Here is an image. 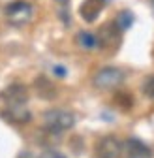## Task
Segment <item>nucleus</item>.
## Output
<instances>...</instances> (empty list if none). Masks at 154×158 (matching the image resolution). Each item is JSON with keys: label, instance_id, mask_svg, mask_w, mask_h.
Wrapping results in <instances>:
<instances>
[{"label": "nucleus", "instance_id": "1", "mask_svg": "<svg viewBox=\"0 0 154 158\" xmlns=\"http://www.w3.org/2000/svg\"><path fill=\"white\" fill-rule=\"evenodd\" d=\"M43 124L45 130L53 132V134H62L70 128H73L75 124V117L73 113L66 111V109H49L43 113Z\"/></svg>", "mask_w": 154, "mask_h": 158}, {"label": "nucleus", "instance_id": "2", "mask_svg": "<svg viewBox=\"0 0 154 158\" xmlns=\"http://www.w3.org/2000/svg\"><path fill=\"white\" fill-rule=\"evenodd\" d=\"M126 73L120 68H115V66H105L102 68L98 73L94 75L92 79V85L98 89V90H113L124 83Z\"/></svg>", "mask_w": 154, "mask_h": 158}, {"label": "nucleus", "instance_id": "3", "mask_svg": "<svg viewBox=\"0 0 154 158\" xmlns=\"http://www.w3.org/2000/svg\"><path fill=\"white\" fill-rule=\"evenodd\" d=\"M32 15H34V8L26 0H15V2L8 4V8H6V19L13 27L28 25L32 21Z\"/></svg>", "mask_w": 154, "mask_h": 158}, {"label": "nucleus", "instance_id": "4", "mask_svg": "<svg viewBox=\"0 0 154 158\" xmlns=\"http://www.w3.org/2000/svg\"><path fill=\"white\" fill-rule=\"evenodd\" d=\"M96 45L102 49H117L120 45V28L117 23H105L96 36Z\"/></svg>", "mask_w": 154, "mask_h": 158}, {"label": "nucleus", "instance_id": "5", "mask_svg": "<svg viewBox=\"0 0 154 158\" xmlns=\"http://www.w3.org/2000/svg\"><path fill=\"white\" fill-rule=\"evenodd\" d=\"M122 152V143L115 135H103L94 147V158H119Z\"/></svg>", "mask_w": 154, "mask_h": 158}, {"label": "nucleus", "instance_id": "6", "mask_svg": "<svg viewBox=\"0 0 154 158\" xmlns=\"http://www.w3.org/2000/svg\"><path fill=\"white\" fill-rule=\"evenodd\" d=\"M0 98L8 104V106H26L28 104V89L21 83H13L8 85L2 92H0Z\"/></svg>", "mask_w": 154, "mask_h": 158}, {"label": "nucleus", "instance_id": "7", "mask_svg": "<svg viewBox=\"0 0 154 158\" xmlns=\"http://www.w3.org/2000/svg\"><path fill=\"white\" fill-rule=\"evenodd\" d=\"M2 117L11 124H26L32 118L30 111L25 106H8V109H2Z\"/></svg>", "mask_w": 154, "mask_h": 158}, {"label": "nucleus", "instance_id": "8", "mask_svg": "<svg viewBox=\"0 0 154 158\" xmlns=\"http://www.w3.org/2000/svg\"><path fill=\"white\" fill-rule=\"evenodd\" d=\"M102 8H103V0H85V2L81 4L79 13H81V17L85 19V21L92 23V21L98 19Z\"/></svg>", "mask_w": 154, "mask_h": 158}, {"label": "nucleus", "instance_id": "9", "mask_svg": "<svg viewBox=\"0 0 154 158\" xmlns=\"http://www.w3.org/2000/svg\"><path fill=\"white\" fill-rule=\"evenodd\" d=\"M126 149V152L130 156H139V158H152V151L148 145H145L143 141L139 139H133V137H130V139L122 145Z\"/></svg>", "mask_w": 154, "mask_h": 158}, {"label": "nucleus", "instance_id": "10", "mask_svg": "<svg viewBox=\"0 0 154 158\" xmlns=\"http://www.w3.org/2000/svg\"><path fill=\"white\" fill-rule=\"evenodd\" d=\"M34 87H36L38 96L43 98V100H51V98H55V94H56L55 85L49 81L45 75H40V77H38L36 81H34Z\"/></svg>", "mask_w": 154, "mask_h": 158}, {"label": "nucleus", "instance_id": "11", "mask_svg": "<svg viewBox=\"0 0 154 158\" xmlns=\"http://www.w3.org/2000/svg\"><path fill=\"white\" fill-rule=\"evenodd\" d=\"M77 42L85 49H92V47H96V36L90 32H79L77 34Z\"/></svg>", "mask_w": 154, "mask_h": 158}, {"label": "nucleus", "instance_id": "12", "mask_svg": "<svg viewBox=\"0 0 154 158\" xmlns=\"http://www.w3.org/2000/svg\"><path fill=\"white\" fill-rule=\"evenodd\" d=\"M115 104H117L119 107H122V109H130L133 106V96L130 92H117V96H115Z\"/></svg>", "mask_w": 154, "mask_h": 158}, {"label": "nucleus", "instance_id": "13", "mask_svg": "<svg viewBox=\"0 0 154 158\" xmlns=\"http://www.w3.org/2000/svg\"><path fill=\"white\" fill-rule=\"evenodd\" d=\"M119 25V28L120 30H124V28H130V25L133 23V15L130 13V11H122L119 17H117V21H115Z\"/></svg>", "mask_w": 154, "mask_h": 158}, {"label": "nucleus", "instance_id": "14", "mask_svg": "<svg viewBox=\"0 0 154 158\" xmlns=\"http://www.w3.org/2000/svg\"><path fill=\"white\" fill-rule=\"evenodd\" d=\"M143 94L148 98V100H154V75L147 77L143 83Z\"/></svg>", "mask_w": 154, "mask_h": 158}, {"label": "nucleus", "instance_id": "15", "mask_svg": "<svg viewBox=\"0 0 154 158\" xmlns=\"http://www.w3.org/2000/svg\"><path fill=\"white\" fill-rule=\"evenodd\" d=\"M40 158H68L66 154H62L60 151H55V149H47V151H43L42 152V156Z\"/></svg>", "mask_w": 154, "mask_h": 158}, {"label": "nucleus", "instance_id": "16", "mask_svg": "<svg viewBox=\"0 0 154 158\" xmlns=\"http://www.w3.org/2000/svg\"><path fill=\"white\" fill-rule=\"evenodd\" d=\"M17 158H38V156H36L34 152H30V151H23V152L19 154Z\"/></svg>", "mask_w": 154, "mask_h": 158}, {"label": "nucleus", "instance_id": "17", "mask_svg": "<svg viewBox=\"0 0 154 158\" xmlns=\"http://www.w3.org/2000/svg\"><path fill=\"white\" fill-rule=\"evenodd\" d=\"M55 73H56V75H60V77H64V75H66V72H64V68H62V66H56V68H55Z\"/></svg>", "mask_w": 154, "mask_h": 158}, {"label": "nucleus", "instance_id": "18", "mask_svg": "<svg viewBox=\"0 0 154 158\" xmlns=\"http://www.w3.org/2000/svg\"><path fill=\"white\" fill-rule=\"evenodd\" d=\"M126 158H139V156H130V154H128V156H126Z\"/></svg>", "mask_w": 154, "mask_h": 158}]
</instances>
